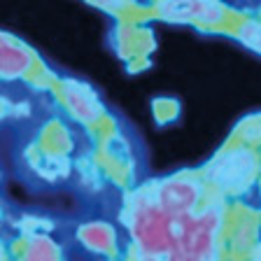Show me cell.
I'll use <instances>...</instances> for the list:
<instances>
[{
	"label": "cell",
	"mask_w": 261,
	"mask_h": 261,
	"mask_svg": "<svg viewBox=\"0 0 261 261\" xmlns=\"http://www.w3.org/2000/svg\"><path fill=\"white\" fill-rule=\"evenodd\" d=\"M128 233L136 243V250L140 256H168L175 252L177 245V219L159 207L152 194H142L133 198L128 207Z\"/></svg>",
	"instance_id": "obj_1"
},
{
	"label": "cell",
	"mask_w": 261,
	"mask_h": 261,
	"mask_svg": "<svg viewBox=\"0 0 261 261\" xmlns=\"http://www.w3.org/2000/svg\"><path fill=\"white\" fill-rule=\"evenodd\" d=\"M222 219V207L217 205H205L191 217L177 219L175 252H182L196 261H217Z\"/></svg>",
	"instance_id": "obj_2"
},
{
	"label": "cell",
	"mask_w": 261,
	"mask_h": 261,
	"mask_svg": "<svg viewBox=\"0 0 261 261\" xmlns=\"http://www.w3.org/2000/svg\"><path fill=\"white\" fill-rule=\"evenodd\" d=\"M152 196L166 215L173 219H185L198 212L203 201V185L191 175H177L163 179Z\"/></svg>",
	"instance_id": "obj_3"
},
{
	"label": "cell",
	"mask_w": 261,
	"mask_h": 261,
	"mask_svg": "<svg viewBox=\"0 0 261 261\" xmlns=\"http://www.w3.org/2000/svg\"><path fill=\"white\" fill-rule=\"evenodd\" d=\"M256 173V156L245 147H236L210 163L207 177L222 189H240Z\"/></svg>",
	"instance_id": "obj_4"
},
{
	"label": "cell",
	"mask_w": 261,
	"mask_h": 261,
	"mask_svg": "<svg viewBox=\"0 0 261 261\" xmlns=\"http://www.w3.org/2000/svg\"><path fill=\"white\" fill-rule=\"evenodd\" d=\"M159 14L168 21L219 23L226 12L217 0H163L159 5Z\"/></svg>",
	"instance_id": "obj_5"
},
{
	"label": "cell",
	"mask_w": 261,
	"mask_h": 261,
	"mask_svg": "<svg viewBox=\"0 0 261 261\" xmlns=\"http://www.w3.org/2000/svg\"><path fill=\"white\" fill-rule=\"evenodd\" d=\"M61 91H63L65 105L70 108V112L75 114L77 119L87 121V124L100 119L103 108H100V103H98V98L93 96V93L89 91L84 84H77V82H65Z\"/></svg>",
	"instance_id": "obj_6"
},
{
	"label": "cell",
	"mask_w": 261,
	"mask_h": 261,
	"mask_svg": "<svg viewBox=\"0 0 261 261\" xmlns=\"http://www.w3.org/2000/svg\"><path fill=\"white\" fill-rule=\"evenodd\" d=\"M31 65H33V56L26 47L12 42L5 35H0V75L21 77L31 70Z\"/></svg>",
	"instance_id": "obj_7"
},
{
	"label": "cell",
	"mask_w": 261,
	"mask_h": 261,
	"mask_svg": "<svg viewBox=\"0 0 261 261\" xmlns=\"http://www.w3.org/2000/svg\"><path fill=\"white\" fill-rule=\"evenodd\" d=\"M80 240L84 247H89L91 252H100V254H110L117 247V233L114 228L105 222H91L84 224L80 228Z\"/></svg>",
	"instance_id": "obj_8"
},
{
	"label": "cell",
	"mask_w": 261,
	"mask_h": 261,
	"mask_svg": "<svg viewBox=\"0 0 261 261\" xmlns=\"http://www.w3.org/2000/svg\"><path fill=\"white\" fill-rule=\"evenodd\" d=\"M23 261H63L61 259V250L56 247V243L47 236H38L33 238L26 250Z\"/></svg>",
	"instance_id": "obj_9"
},
{
	"label": "cell",
	"mask_w": 261,
	"mask_h": 261,
	"mask_svg": "<svg viewBox=\"0 0 261 261\" xmlns=\"http://www.w3.org/2000/svg\"><path fill=\"white\" fill-rule=\"evenodd\" d=\"M238 38L243 44H247L256 54H261V21H245L238 28Z\"/></svg>",
	"instance_id": "obj_10"
},
{
	"label": "cell",
	"mask_w": 261,
	"mask_h": 261,
	"mask_svg": "<svg viewBox=\"0 0 261 261\" xmlns=\"http://www.w3.org/2000/svg\"><path fill=\"white\" fill-rule=\"evenodd\" d=\"M236 231H238V236H233V240L238 243V250H250L252 243H254V236H252L254 231H252V226L245 222V224H238Z\"/></svg>",
	"instance_id": "obj_11"
},
{
	"label": "cell",
	"mask_w": 261,
	"mask_h": 261,
	"mask_svg": "<svg viewBox=\"0 0 261 261\" xmlns=\"http://www.w3.org/2000/svg\"><path fill=\"white\" fill-rule=\"evenodd\" d=\"M93 5H98V7H105V10H119L124 3L121 0H91Z\"/></svg>",
	"instance_id": "obj_12"
},
{
	"label": "cell",
	"mask_w": 261,
	"mask_h": 261,
	"mask_svg": "<svg viewBox=\"0 0 261 261\" xmlns=\"http://www.w3.org/2000/svg\"><path fill=\"white\" fill-rule=\"evenodd\" d=\"M0 261H3V247H0Z\"/></svg>",
	"instance_id": "obj_13"
}]
</instances>
